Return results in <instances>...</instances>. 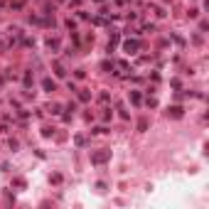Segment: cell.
I'll list each match as a JSON object with an SVG mask.
<instances>
[{"instance_id":"cell-1","label":"cell","mask_w":209,"mask_h":209,"mask_svg":"<svg viewBox=\"0 0 209 209\" xmlns=\"http://www.w3.org/2000/svg\"><path fill=\"white\" fill-rule=\"evenodd\" d=\"M106 160H108V153H96V155L91 157V162H96V165H98V162H106Z\"/></svg>"},{"instance_id":"cell-2","label":"cell","mask_w":209,"mask_h":209,"mask_svg":"<svg viewBox=\"0 0 209 209\" xmlns=\"http://www.w3.org/2000/svg\"><path fill=\"white\" fill-rule=\"evenodd\" d=\"M167 113H170L172 118H180V116H182V108H180V106H172V108H170Z\"/></svg>"},{"instance_id":"cell-3","label":"cell","mask_w":209,"mask_h":209,"mask_svg":"<svg viewBox=\"0 0 209 209\" xmlns=\"http://www.w3.org/2000/svg\"><path fill=\"white\" fill-rule=\"evenodd\" d=\"M135 49H138V42H135V39H133V42H126V52H128V54H133Z\"/></svg>"},{"instance_id":"cell-4","label":"cell","mask_w":209,"mask_h":209,"mask_svg":"<svg viewBox=\"0 0 209 209\" xmlns=\"http://www.w3.org/2000/svg\"><path fill=\"white\" fill-rule=\"evenodd\" d=\"M44 89H47V91H54V81H49V79H44Z\"/></svg>"}]
</instances>
